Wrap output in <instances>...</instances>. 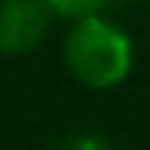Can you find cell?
Segmentation results:
<instances>
[{
  "instance_id": "1",
  "label": "cell",
  "mask_w": 150,
  "mask_h": 150,
  "mask_svg": "<svg viewBox=\"0 0 150 150\" xmlns=\"http://www.w3.org/2000/svg\"><path fill=\"white\" fill-rule=\"evenodd\" d=\"M65 69L85 88L105 91L121 85L134 65V42L117 23L98 16L75 20L62 42Z\"/></svg>"
},
{
  "instance_id": "2",
  "label": "cell",
  "mask_w": 150,
  "mask_h": 150,
  "mask_svg": "<svg viewBox=\"0 0 150 150\" xmlns=\"http://www.w3.org/2000/svg\"><path fill=\"white\" fill-rule=\"evenodd\" d=\"M52 10L46 0H0V52L26 56L46 39Z\"/></svg>"
},
{
  "instance_id": "3",
  "label": "cell",
  "mask_w": 150,
  "mask_h": 150,
  "mask_svg": "<svg viewBox=\"0 0 150 150\" xmlns=\"http://www.w3.org/2000/svg\"><path fill=\"white\" fill-rule=\"evenodd\" d=\"M46 7L52 10L56 16H65V20H85V16L105 13L114 4L111 0H46Z\"/></svg>"
},
{
  "instance_id": "4",
  "label": "cell",
  "mask_w": 150,
  "mask_h": 150,
  "mask_svg": "<svg viewBox=\"0 0 150 150\" xmlns=\"http://www.w3.org/2000/svg\"><path fill=\"white\" fill-rule=\"evenodd\" d=\"M52 150H111V144L101 134H91V131H79V134H69L62 137Z\"/></svg>"
},
{
  "instance_id": "5",
  "label": "cell",
  "mask_w": 150,
  "mask_h": 150,
  "mask_svg": "<svg viewBox=\"0 0 150 150\" xmlns=\"http://www.w3.org/2000/svg\"><path fill=\"white\" fill-rule=\"evenodd\" d=\"M114 7H131V4H140V0H111Z\"/></svg>"
}]
</instances>
